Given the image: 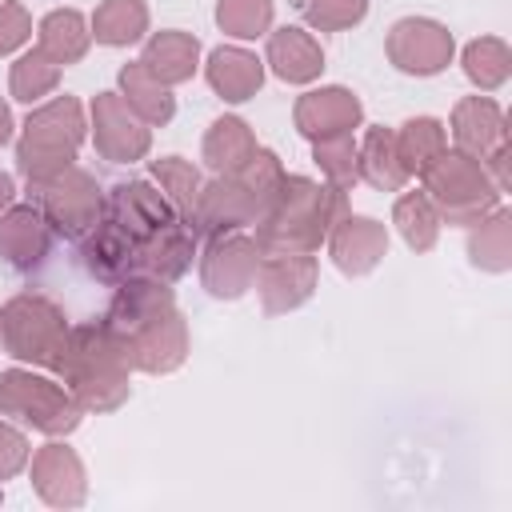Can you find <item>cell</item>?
I'll return each mask as SVG.
<instances>
[{"mask_svg": "<svg viewBox=\"0 0 512 512\" xmlns=\"http://www.w3.org/2000/svg\"><path fill=\"white\" fill-rule=\"evenodd\" d=\"M388 48H392V60L404 72H436V68H444V60L452 52V40L432 20H400L392 28Z\"/></svg>", "mask_w": 512, "mask_h": 512, "instance_id": "6da1fadb", "label": "cell"}, {"mask_svg": "<svg viewBox=\"0 0 512 512\" xmlns=\"http://www.w3.org/2000/svg\"><path fill=\"white\" fill-rule=\"evenodd\" d=\"M208 80L224 100H248L260 88V60L240 48H216L208 64Z\"/></svg>", "mask_w": 512, "mask_h": 512, "instance_id": "7a4b0ae2", "label": "cell"}, {"mask_svg": "<svg viewBox=\"0 0 512 512\" xmlns=\"http://www.w3.org/2000/svg\"><path fill=\"white\" fill-rule=\"evenodd\" d=\"M268 60L276 64V76L284 80H312L320 68H324V56L320 48L300 32V28H280L268 44Z\"/></svg>", "mask_w": 512, "mask_h": 512, "instance_id": "3957f363", "label": "cell"}, {"mask_svg": "<svg viewBox=\"0 0 512 512\" xmlns=\"http://www.w3.org/2000/svg\"><path fill=\"white\" fill-rule=\"evenodd\" d=\"M196 40L192 36H184V32H160L152 44H148V52H144V68L152 72V76H160V80H188L192 76V68H196Z\"/></svg>", "mask_w": 512, "mask_h": 512, "instance_id": "277c9868", "label": "cell"}, {"mask_svg": "<svg viewBox=\"0 0 512 512\" xmlns=\"http://www.w3.org/2000/svg\"><path fill=\"white\" fill-rule=\"evenodd\" d=\"M40 40H44V52L56 64L76 60L84 52V20H80V12H52L40 24Z\"/></svg>", "mask_w": 512, "mask_h": 512, "instance_id": "5b68a950", "label": "cell"}, {"mask_svg": "<svg viewBox=\"0 0 512 512\" xmlns=\"http://www.w3.org/2000/svg\"><path fill=\"white\" fill-rule=\"evenodd\" d=\"M144 28V4L140 0H108L96 12V40L100 44H128Z\"/></svg>", "mask_w": 512, "mask_h": 512, "instance_id": "8992f818", "label": "cell"}, {"mask_svg": "<svg viewBox=\"0 0 512 512\" xmlns=\"http://www.w3.org/2000/svg\"><path fill=\"white\" fill-rule=\"evenodd\" d=\"M268 16H272V4L268 0H220V8H216V20L232 36H240V40L260 36L264 24H268Z\"/></svg>", "mask_w": 512, "mask_h": 512, "instance_id": "52a82bcc", "label": "cell"}, {"mask_svg": "<svg viewBox=\"0 0 512 512\" xmlns=\"http://www.w3.org/2000/svg\"><path fill=\"white\" fill-rule=\"evenodd\" d=\"M120 84H124V92L132 96V104L144 108L148 120H160V124H164V120L172 116V96L148 80V68H124V72H120Z\"/></svg>", "mask_w": 512, "mask_h": 512, "instance_id": "ba28073f", "label": "cell"}, {"mask_svg": "<svg viewBox=\"0 0 512 512\" xmlns=\"http://www.w3.org/2000/svg\"><path fill=\"white\" fill-rule=\"evenodd\" d=\"M368 0H304V16L320 28H344L364 16Z\"/></svg>", "mask_w": 512, "mask_h": 512, "instance_id": "9c48e42d", "label": "cell"}, {"mask_svg": "<svg viewBox=\"0 0 512 512\" xmlns=\"http://www.w3.org/2000/svg\"><path fill=\"white\" fill-rule=\"evenodd\" d=\"M40 64H44V56H24V60L16 64V72H12V88H16L20 100H36L44 88H52L56 68H40Z\"/></svg>", "mask_w": 512, "mask_h": 512, "instance_id": "30bf717a", "label": "cell"}, {"mask_svg": "<svg viewBox=\"0 0 512 512\" xmlns=\"http://www.w3.org/2000/svg\"><path fill=\"white\" fill-rule=\"evenodd\" d=\"M24 36H28V20H24V12H20L16 4L0 8V52L16 48Z\"/></svg>", "mask_w": 512, "mask_h": 512, "instance_id": "8fae6325", "label": "cell"}, {"mask_svg": "<svg viewBox=\"0 0 512 512\" xmlns=\"http://www.w3.org/2000/svg\"><path fill=\"white\" fill-rule=\"evenodd\" d=\"M8 132H12V120H8V108L0 104V144L8 140Z\"/></svg>", "mask_w": 512, "mask_h": 512, "instance_id": "7c38bea8", "label": "cell"}, {"mask_svg": "<svg viewBox=\"0 0 512 512\" xmlns=\"http://www.w3.org/2000/svg\"><path fill=\"white\" fill-rule=\"evenodd\" d=\"M8 196H12V180L0 176V204H8Z\"/></svg>", "mask_w": 512, "mask_h": 512, "instance_id": "4fadbf2b", "label": "cell"}]
</instances>
